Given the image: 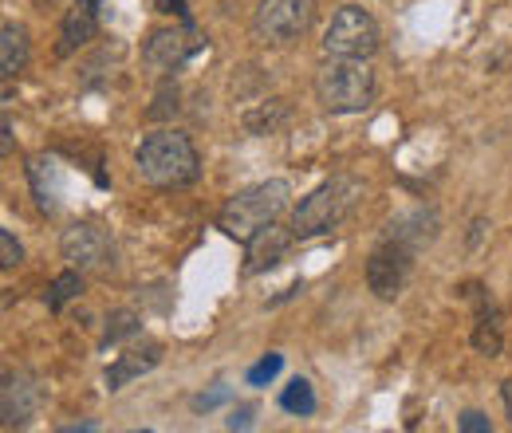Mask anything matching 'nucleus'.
<instances>
[{
    "instance_id": "f257e3e1",
    "label": "nucleus",
    "mask_w": 512,
    "mask_h": 433,
    "mask_svg": "<svg viewBox=\"0 0 512 433\" xmlns=\"http://www.w3.org/2000/svg\"><path fill=\"white\" fill-rule=\"evenodd\" d=\"M134 170L154 189H186L201 174V154L182 130H154L134 150Z\"/></svg>"
},
{
    "instance_id": "f03ea898",
    "label": "nucleus",
    "mask_w": 512,
    "mask_h": 433,
    "mask_svg": "<svg viewBox=\"0 0 512 433\" xmlns=\"http://www.w3.org/2000/svg\"><path fill=\"white\" fill-rule=\"evenodd\" d=\"M363 193H367V186H363L359 178H351V174H339V178L323 182L320 189H312V193L296 205V213H292V233H296V241H312V237H323V233L339 229V225L359 209Z\"/></svg>"
},
{
    "instance_id": "7ed1b4c3",
    "label": "nucleus",
    "mask_w": 512,
    "mask_h": 433,
    "mask_svg": "<svg viewBox=\"0 0 512 433\" xmlns=\"http://www.w3.org/2000/svg\"><path fill=\"white\" fill-rule=\"evenodd\" d=\"M316 99L327 115H359L375 103V71L367 60L327 56L316 71Z\"/></svg>"
},
{
    "instance_id": "20e7f679",
    "label": "nucleus",
    "mask_w": 512,
    "mask_h": 433,
    "mask_svg": "<svg viewBox=\"0 0 512 433\" xmlns=\"http://www.w3.org/2000/svg\"><path fill=\"white\" fill-rule=\"evenodd\" d=\"M288 197H292V189L280 178H268L260 186L241 189V193H233L225 201V209L217 217V229L225 237H233V241H249V237H256L264 225H272L288 209Z\"/></svg>"
},
{
    "instance_id": "39448f33",
    "label": "nucleus",
    "mask_w": 512,
    "mask_h": 433,
    "mask_svg": "<svg viewBox=\"0 0 512 433\" xmlns=\"http://www.w3.org/2000/svg\"><path fill=\"white\" fill-rule=\"evenodd\" d=\"M323 52L327 56H343V60H371L379 52V24L367 8L359 4H343L327 32H323Z\"/></svg>"
},
{
    "instance_id": "423d86ee",
    "label": "nucleus",
    "mask_w": 512,
    "mask_h": 433,
    "mask_svg": "<svg viewBox=\"0 0 512 433\" xmlns=\"http://www.w3.org/2000/svg\"><path fill=\"white\" fill-rule=\"evenodd\" d=\"M316 20V0H260L253 12V36L260 44L284 48L300 40Z\"/></svg>"
},
{
    "instance_id": "0eeeda50",
    "label": "nucleus",
    "mask_w": 512,
    "mask_h": 433,
    "mask_svg": "<svg viewBox=\"0 0 512 433\" xmlns=\"http://www.w3.org/2000/svg\"><path fill=\"white\" fill-rule=\"evenodd\" d=\"M414 248L398 245V241H386L371 252V260H367V288L379 296V300H398L402 296V288H406V280H410V272H414Z\"/></svg>"
},
{
    "instance_id": "6e6552de",
    "label": "nucleus",
    "mask_w": 512,
    "mask_h": 433,
    "mask_svg": "<svg viewBox=\"0 0 512 433\" xmlns=\"http://www.w3.org/2000/svg\"><path fill=\"white\" fill-rule=\"evenodd\" d=\"M60 252H64L67 264L79 268V272H99V268L115 264V245H111L107 229H99L95 221L67 225L64 237H60Z\"/></svg>"
},
{
    "instance_id": "1a4fd4ad",
    "label": "nucleus",
    "mask_w": 512,
    "mask_h": 433,
    "mask_svg": "<svg viewBox=\"0 0 512 433\" xmlns=\"http://www.w3.org/2000/svg\"><path fill=\"white\" fill-rule=\"evenodd\" d=\"M201 48H205V40L197 36L193 20H182V28H158V32H150V40L142 48V60L150 63L154 71H178Z\"/></svg>"
},
{
    "instance_id": "9d476101",
    "label": "nucleus",
    "mask_w": 512,
    "mask_h": 433,
    "mask_svg": "<svg viewBox=\"0 0 512 433\" xmlns=\"http://www.w3.org/2000/svg\"><path fill=\"white\" fill-rule=\"evenodd\" d=\"M44 402V386L40 378L28 371H4V386H0V426L4 430H20L36 418Z\"/></svg>"
},
{
    "instance_id": "9b49d317",
    "label": "nucleus",
    "mask_w": 512,
    "mask_h": 433,
    "mask_svg": "<svg viewBox=\"0 0 512 433\" xmlns=\"http://www.w3.org/2000/svg\"><path fill=\"white\" fill-rule=\"evenodd\" d=\"M438 209H430V205H418V209H410V213H402V217H394L390 225H386V241H398V245L414 248V252H422L426 245H434V237H438Z\"/></svg>"
},
{
    "instance_id": "f8f14e48",
    "label": "nucleus",
    "mask_w": 512,
    "mask_h": 433,
    "mask_svg": "<svg viewBox=\"0 0 512 433\" xmlns=\"http://www.w3.org/2000/svg\"><path fill=\"white\" fill-rule=\"evenodd\" d=\"M292 241H296V233H292V229H280L276 221H272V225H264L256 237L245 241V272L256 276V272H264V268L280 264V260H284V252L292 248Z\"/></svg>"
},
{
    "instance_id": "ddd939ff",
    "label": "nucleus",
    "mask_w": 512,
    "mask_h": 433,
    "mask_svg": "<svg viewBox=\"0 0 512 433\" xmlns=\"http://www.w3.org/2000/svg\"><path fill=\"white\" fill-rule=\"evenodd\" d=\"M162 363V347L158 343H142V347H130L127 355H119L111 367H107V390H123L127 382L142 378L146 371H154Z\"/></svg>"
},
{
    "instance_id": "4468645a",
    "label": "nucleus",
    "mask_w": 512,
    "mask_h": 433,
    "mask_svg": "<svg viewBox=\"0 0 512 433\" xmlns=\"http://www.w3.org/2000/svg\"><path fill=\"white\" fill-rule=\"evenodd\" d=\"M95 32H99V16H95V8L83 4V0H75V8H67L64 24H60V44H56V52H60V56L79 52L83 44L95 40Z\"/></svg>"
},
{
    "instance_id": "2eb2a0df",
    "label": "nucleus",
    "mask_w": 512,
    "mask_h": 433,
    "mask_svg": "<svg viewBox=\"0 0 512 433\" xmlns=\"http://www.w3.org/2000/svg\"><path fill=\"white\" fill-rule=\"evenodd\" d=\"M28 182H32V193H36V205L40 213H56L60 209V166L52 158H32L28 166Z\"/></svg>"
},
{
    "instance_id": "dca6fc26",
    "label": "nucleus",
    "mask_w": 512,
    "mask_h": 433,
    "mask_svg": "<svg viewBox=\"0 0 512 433\" xmlns=\"http://www.w3.org/2000/svg\"><path fill=\"white\" fill-rule=\"evenodd\" d=\"M24 63H28V32H24V24L8 20L0 28V75L12 79L24 71Z\"/></svg>"
},
{
    "instance_id": "f3484780",
    "label": "nucleus",
    "mask_w": 512,
    "mask_h": 433,
    "mask_svg": "<svg viewBox=\"0 0 512 433\" xmlns=\"http://www.w3.org/2000/svg\"><path fill=\"white\" fill-rule=\"evenodd\" d=\"M288 119V103L284 99H264V103H256L253 111H245V130L249 134H272V130H280Z\"/></svg>"
},
{
    "instance_id": "a211bd4d",
    "label": "nucleus",
    "mask_w": 512,
    "mask_h": 433,
    "mask_svg": "<svg viewBox=\"0 0 512 433\" xmlns=\"http://www.w3.org/2000/svg\"><path fill=\"white\" fill-rule=\"evenodd\" d=\"M280 410H288V414H296V418L316 414V390H312V382H308V378H292V382L280 390Z\"/></svg>"
},
{
    "instance_id": "6ab92c4d",
    "label": "nucleus",
    "mask_w": 512,
    "mask_h": 433,
    "mask_svg": "<svg viewBox=\"0 0 512 433\" xmlns=\"http://www.w3.org/2000/svg\"><path fill=\"white\" fill-rule=\"evenodd\" d=\"M79 292H83V272L71 268V272H60V276L48 284L44 304H48V311H64L71 300H79Z\"/></svg>"
},
{
    "instance_id": "aec40b11",
    "label": "nucleus",
    "mask_w": 512,
    "mask_h": 433,
    "mask_svg": "<svg viewBox=\"0 0 512 433\" xmlns=\"http://www.w3.org/2000/svg\"><path fill=\"white\" fill-rule=\"evenodd\" d=\"M138 331V315L134 311H115L111 319H107V331H103V339H99V347H115V343H123L127 335Z\"/></svg>"
},
{
    "instance_id": "412c9836",
    "label": "nucleus",
    "mask_w": 512,
    "mask_h": 433,
    "mask_svg": "<svg viewBox=\"0 0 512 433\" xmlns=\"http://www.w3.org/2000/svg\"><path fill=\"white\" fill-rule=\"evenodd\" d=\"M174 115H178V87L174 83H162V91H158L154 107L146 111V119L158 123V119H174Z\"/></svg>"
},
{
    "instance_id": "4be33fe9",
    "label": "nucleus",
    "mask_w": 512,
    "mask_h": 433,
    "mask_svg": "<svg viewBox=\"0 0 512 433\" xmlns=\"http://www.w3.org/2000/svg\"><path fill=\"white\" fill-rule=\"evenodd\" d=\"M280 367H284L280 355H264L256 367H249V386H268V382L280 374Z\"/></svg>"
},
{
    "instance_id": "5701e85b",
    "label": "nucleus",
    "mask_w": 512,
    "mask_h": 433,
    "mask_svg": "<svg viewBox=\"0 0 512 433\" xmlns=\"http://www.w3.org/2000/svg\"><path fill=\"white\" fill-rule=\"evenodd\" d=\"M24 260V248L12 237V229H0V268H16Z\"/></svg>"
},
{
    "instance_id": "b1692460",
    "label": "nucleus",
    "mask_w": 512,
    "mask_h": 433,
    "mask_svg": "<svg viewBox=\"0 0 512 433\" xmlns=\"http://www.w3.org/2000/svg\"><path fill=\"white\" fill-rule=\"evenodd\" d=\"M229 386H217V390H209V394H197L193 398V410H213V406H221V402H229Z\"/></svg>"
},
{
    "instance_id": "393cba45",
    "label": "nucleus",
    "mask_w": 512,
    "mask_h": 433,
    "mask_svg": "<svg viewBox=\"0 0 512 433\" xmlns=\"http://www.w3.org/2000/svg\"><path fill=\"white\" fill-rule=\"evenodd\" d=\"M461 430L465 433H489L493 430V422H489L481 410H469V414H461Z\"/></svg>"
},
{
    "instance_id": "a878e982",
    "label": "nucleus",
    "mask_w": 512,
    "mask_h": 433,
    "mask_svg": "<svg viewBox=\"0 0 512 433\" xmlns=\"http://www.w3.org/2000/svg\"><path fill=\"white\" fill-rule=\"evenodd\" d=\"M154 4H158V12H166V16L190 20V8H186V0H154Z\"/></svg>"
},
{
    "instance_id": "bb28decb",
    "label": "nucleus",
    "mask_w": 512,
    "mask_h": 433,
    "mask_svg": "<svg viewBox=\"0 0 512 433\" xmlns=\"http://www.w3.org/2000/svg\"><path fill=\"white\" fill-rule=\"evenodd\" d=\"M249 426H253V410H249V406L229 418V430H249Z\"/></svg>"
},
{
    "instance_id": "cd10ccee",
    "label": "nucleus",
    "mask_w": 512,
    "mask_h": 433,
    "mask_svg": "<svg viewBox=\"0 0 512 433\" xmlns=\"http://www.w3.org/2000/svg\"><path fill=\"white\" fill-rule=\"evenodd\" d=\"M0 134H4V138H0V154L8 158V154H12V119H4V126H0Z\"/></svg>"
},
{
    "instance_id": "c85d7f7f",
    "label": "nucleus",
    "mask_w": 512,
    "mask_h": 433,
    "mask_svg": "<svg viewBox=\"0 0 512 433\" xmlns=\"http://www.w3.org/2000/svg\"><path fill=\"white\" fill-rule=\"evenodd\" d=\"M505 406H509V414H512V378L505 382Z\"/></svg>"
},
{
    "instance_id": "c756f323",
    "label": "nucleus",
    "mask_w": 512,
    "mask_h": 433,
    "mask_svg": "<svg viewBox=\"0 0 512 433\" xmlns=\"http://www.w3.org/2000/svg\"><path fill=\"white\" fill-rule=\"evenodd\" d=\"M83 4H91V8H99V4H103V0H83Z\"/></svg>"
}]
</instances>
